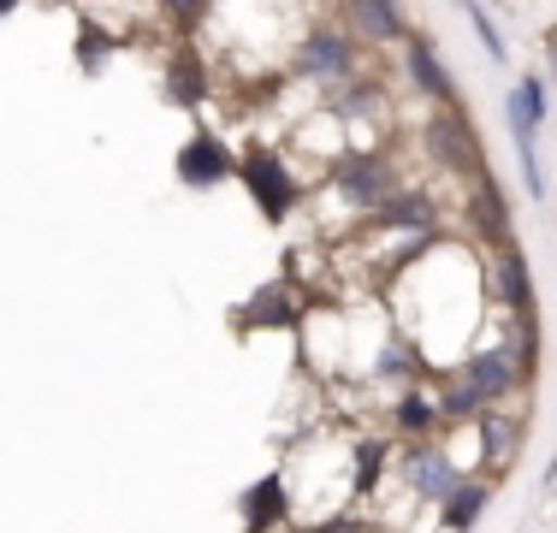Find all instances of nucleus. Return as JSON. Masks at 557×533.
<instances>
[{"label": "nucleus", "mask_w": 557, "mask_h": 533, "mask_svg": "<svg viewBox=\"0 0 557 533\" xmlns=\"http://www.w3.org/2000/svg\"><path fill=\"white\" fill-rule=\"evenodd\" d=\"M244 178L256 184L261 208H268L273 220H278V213H285V202H290V184H273V166H268V160H249V172H244Z\"/></svg>", "instance_id": "8"}, {"label": "nucleus", "mask_w": 557, "mask_h": 533, "mask_svg": "<svg viewBox=\"0 0 557 533\" xmlns=\"http://www.w3.org/2000/svg\"><path fill=\"white\" fill-rule=\"evenodd\" d=\"M428 142H433V154H440L450 172H469L474 166V137H469V125H462V119H450V113L433 119Z\"/></svg>", "instance_id": "2"}, {"label": "nucleus", "mask_w": 557, "mask_h": 533, "mask_svg": "<svg viewBox=\"0 0 557 533\" xmlns=\"http://www.w3.org/2000/svg\"><path fill=\"white\" fill-rule=\"evenodd\" d=\"M397 421H404V426H433V404H428V397H404Z\"/></svg>", "instance_id": "14"}, {"label": "nucleus", "mask_w": 557, "mask_h": 533, "mask_svg": "<svg viewBox=\"0 0 557 533\" xmlns=\"http://www.w3.org/2000/svg\"><path fill=\"white\" fill-rule=\"evenodd\" d=\"M344 60H350V53H344V42L321 30V36L309 42V60H302V65H309V72H344Z\"/></svg>", "instance_id": "11"}, {"label": "nucleus", "mask_w": 557, "mask_h": 533, "mask_svg": "<svg viewBox=\"0 0 557 533\" xmlns=\"http://www.w3.org/2000/svg\"><path fill=\"white\" fill-rule=\"evenodd\" d=\"M338 190L350 196L356 208H374V202H386V196H392V166H386V160H356V166L338 172Z\"/></svg>", "instance_id": "1"}, {"label": "nucleus", "mask_w": 557, "mask_h": 533, "mask_svg": "<svg viewBox=\"0 0 557 533\" xmlns=\"http://www.w3.org/2000/svg\"><path fill=\"white\" fill-rule=\"evenodd\" d=\"M356 18H362L374 36H397V12L392 7H356Z\"/></svg>", "instance_id": "13"}, {"label": "nucleus", "mask_w": 557, "mask_h": 533, "mask_svg": "<svg viewBox=\"0 0 557 533\" xmlns=\"http://www.w3.org/2000/svg\"><path fill=\"white\" fill-rule=\"evenodd\" d=\"M404 469H409V480H416L421 492H457V486H450V469H445V457H433V450H416V457H409Z\"/></svg>", "instance_id": "7"}, {"label": "nucleus", "mask_w": 557, "mask_h": 533, "mask_svg": "<svg viewBox=\"0 0 557 533\" xmlns=\"http://www.w3.org/2000/svg\"><path fill=\"white\" fill-rule=\"evenodd\" d=\"M445 416H481V397L469 385H457V392H445Z\"/></svg>", "instance_id": "15"}, {"label": "nucleus", "mask_w": 557, "mask_h": 533, "mask_svg": "<svg viewBox=\"0 0 557 533\" xmlns=\"http://www.w3.org/2000/svg\"><path fill=\"white\" fill-rule=\"evenodd\" d=\"M504 297L528 309V266H522V256H504Z\"/></svg>", "instance_id": "12"}, {"label": "nucleus", "mask_w": 557, "mask_h": 533, "mask_svg": "<svg viewBox=\"0 0 557 533\" xmlns=\"http://www.w3.org/2000/svg\"><path fill=\"white\" fill-rule=\"evenodd\" d=\"M540 119H546V96H540L534 77H522V84H516V96H510V125H516V142H522V154H534Z\"/></svg>", "instance_id": "3"}, {"label": "nucleus", "mask_w": 557, "mask_h": 533, "mask_svg": "<svg viewBox=\"0 0 557 533\" xmlns=\"http://www.w3.org/2000/svg\"><path fill=\"white\" fill-rule=\"evenodd\" d=\"M380 220L397 225V232H428V225H433V202H428V196H397V202L380 208Z\"/></svg>", "instance_id": "6"}, {"label": "nucleus", "mask_w": 557, "mask_h": 533, "mask_svg": "<svg viewBox=\"0 0 557 533\" xmlns=\"http://www.w3.org/2000/svg\"><path fill=\"white\" fill-rule=\"evenodd\" d=\"M314 533H368L362 522H326V528H314Z\"/></svg>", "instance_id": "18"}, {"label": "nucleus", "mask_w": 557, "mask_h": 533, "mask_svg": "<svg viewBox=\"0 0 557 533\" xmlns=\"http://www.w3.org/2000/svg\"><path fill=\"white\" fill-rule=\"evenodd\" d=\"M469 18H474V30H481V42H486V53H493V60H498V53H504V48H498V30H493V24H486V12H481V7H474V12H469Z\"/></svg>", "instance_id": "16"}, {"label": "nucleus", "mask_w": 557, "mask_h": 533, "mask_svg": "<svg viewBox=\"0 0 557 533\" xmlns=\"http://www.w3.org/2000/svg\"><path fill=\"white\" fill-rule=\"evenodd\" d=\"M409 65H416V77L433 89V96L450 101V77L440 72V60H433V48H428V42H416V48H409Z\"/></svg>", "instance_id": "10"}, {"label": "nucleus", "mask_w": 557, "mask_h": 533, "mask_svg": "<svg viewBox=\"0 0 557 533\" xmlns=\"http://www.w3.org/2000/svg\"><path fill=\"white\" fill-rule=\"evenodd\" d=\"M510 385H516V362H510L504 350H493V356H474V362H469V392L481 397V404H486V397H504Z\"/></svg>", "instance_id": "4"}, {"label": "nucleus", "mask_w": 557, "mask_h": 533, "mask_svg": "<svg viewBox=\"0 0 557 533\" xmlns=\"http://www.w3.org/2000/svg\"><path fill=\"white\" fill-rule=\"evenodd\" d=\"M178 166H184V178H190V184H214L220 172H232V160H225V149L214 137H196L190 149H184Z\"/></svg>", "instance_id": "5"}, {"label": "nucleus", "mask_w": 557, "mask_h": 533, "mask_svg": "<svg viewBox=\"0 0 557 533\" xmlns=\"http://www.w3.org/2000/svg\"><path fill=\"white\" fill-rule=\"evenodd\" d=\"M273 492H278V486H261V492H256V528L273 516Z\"/></svg>", "instance_id": "17"}, {"label": "nucleus", "mask_w": 557, "mask_h": 533, "mask_svg": "<svg viewBox=\"0 0 557 533\" xmlns=\"http://www.w3.org/2000/svg\"><path fill=\"white\" fill-rule=\"evenodd\" d=\"M481 510H486V486H457V492H450L445 522L450 528H474V522H481Z\"/></svg>", "instance_id": "9"}]
</instances>
